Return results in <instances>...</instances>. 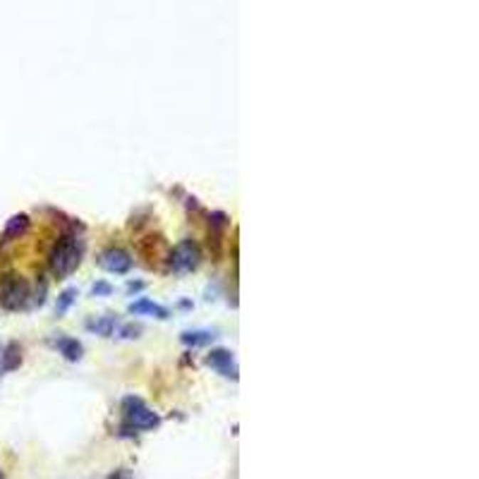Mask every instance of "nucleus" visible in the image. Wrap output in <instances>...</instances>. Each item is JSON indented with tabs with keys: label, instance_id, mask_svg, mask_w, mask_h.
Wrapping results in <instances>:
<instances>
[{
	"label": "nucleus",
	"instance_id": "1",
	"mask_svg": "<svg viewBox=\"0 0 479 479\" xmlns=\"http://www.w3.org/2000/svg\"><path fill=\"white\" fill-rule=\"evenodd\" d=\"M80 259H82V252L80 247H77L75 238H63L58 240V245L53 247V252H51V271H53V275H58V278H68V275L80 266Z\"/></svg>",
	"mask_w": 479,
	"mask_h": 479
},
{
	"label": "nucleus",
	"instance_id": "2",
	"mask_svg": "<svg viewBox=\"0 0 479 479\" xmlns=\"http://www.w3.org/2000/svg\"><path fill=\"white\" fill-rule=\"evenodd\" d=\"M29 283L19 275H5L0 280V307L10 312L24 310L29 302Z\"/></svg>",
	"mask_w": 479,
	"mask_h": 479
},
{
	"label": "nucleus",
	"instance_id": "3",
	"mask_svg": "<svg viewBox=\"0 0 479 479\" xmlns=\"http://www.w3.org/2000/svg\"><path fill=\"white\" fill-rule=\"evenodd\" d=\"M122 412H125L127 422L132 424L135 429H154V426L159 424V415H156V412H151L140 398H125Z\"/></svg>",
	"mask_w": 479,
	"mask_h": 479
},
{
	"label": "nucleus",
	"instance_id": "4",
	"mask_svg": "<svg viewBox=\"0 0 479 479\" xmlns=\"http://www.w3.org/2000/svg\"><path fill=\"white\" fill-rule=\"evenodd\" d=\"M199 261H201V252H199V247H196V242L182 240L180 245L173 249L170 266H173V271H178V273H189L199 266Z\"/></svg>",
	"mask_w": 479,
	"mask_h": 479
},
{
	"label": "nucleus",
	"instance_id": "5",
	"mask_svg": "<svg viewBox=\"0 0 479 479\" xmlns=\"http://www.w3.org/2000/svg\"><path fill=\"white\" fill-rule=\"evenodd\" d=\"M98 264L110 273H127L130 266H132V257H130V254L120 247H110V249H103L101 252Z\"/></svg>",
	"mask_w": 479,
	"mask_h": 479
},
{
	"label": "nucleus",
	"instance_id": "6",
	"mask_svg": "<svg viewBox=\"0 0 479 479\" xmlns=\"http://www.w3.org/2000/svg\"><path fill=\"white\" fill-rule=\"evenodd\" d=\"M29 228V219L27 216H12L8 221V226H5V233H3V242H10V240H17L19 235H24Z\"/></svg>",
	"mask_w": 479,
	"mask_h": 479
},
{
	"label": "nucleus",
	"instance_id": "7",
	"mask_svg": "<svg viewBox=\"0 0 479 479\" xmlns=\"http://www.w3.org/2000/svg\"><path fill=\"white\" fill-rule=\"evenodd\" d=\"M130 312H132V314H154L156 319H168L166 307L156 305V302H151L147 298L140 300V302H135V305H130Z\"/></svg>",
	"mask_w": 479,
	"mask_h": 479
},
{
	"label": "nucleus",
	"instance_id": "8",
	"mask_svg": "<svg viewBox=\"0 0 479 479\" xmlns=\"http://www.w3.org/2000/svg\"><path fill=\"white\" fill-rule=\"evenodd\" d=\"M58 350H60L65 359H70V362H77V359L82 357V345L77 343L75 338H60L58 340Z\"/></svg>",
	"mask_w": 479,
	"mask_h": 479
},
{
	"label": "nucleus",
	"instance_id": "9",
	"mask_svg": "<svg viewBox=\"0 0 479 479\" xmlns=\"http://www.w3.org/2000/svg\"><path fill=\"white\" fill-rule=\"evenodd\" d=\"M209 364L216 367V369L223 372L228 377V372H231V364H233V355L228 350H214L211 355H209Z\"/></svg>",
	"mask_w": 479,
	"mask_h": 479
},
{
	"label": "nucleus",
	"instance_id": "10",
	"mask_svg": "<svg viewBox=\"0 0 479 479\" xmlns=\"http://www.w3.org/2000/svg\"><path fill=\"white\" fill-rule=\"evenodd\" d=\"M115 324H117V319L115 317H103V319H96L94 324H89V329L91 331H96L98 336H113V331H115Z\"/></svg>",
	"mask_w": 479,
	"mask_h": 479
},
{
	"label": "nucleus",
	"instance_id": "11",
	"mask_svg": "<svg viewBox=\"0 0 479 479\" xmlns=\"http://www.w3.org/2000/svg\"><path fill=\"white\" fill-rule=\"evenodd\" d=\"M75 298H77V290H75V288H68V290H63V293H60V298H58L56 312H58V314H65V312L70 310L72 302H75Z\"/></svg>",
	"mask_w": 479,
	"mask_h": 479
},
{
	"label": "nucleus",
	"instance_id": "12",
	"mask_svg": "<svg viewBox=\"0 0 479 479\" xmlns=\"http://www.w3.org/2000/svg\"><path fill=\"white\" fill-rule=\"evenodd\" d=\"M22 362V357H19V347L17 345H10L8 350H5V362H3V369H15Z\"/></svg>",
	"mask_w": 479,
	"mask_h": 479
},
{
	"label": "nucleus",
	"instance_id": "13",
	"mask_svg": "<svg viewBox=\"0 0 479 479\" xmlns=\"http://www.w3.org/2000/svg\"><path fill=\"white\" fill-rule=\"evenodd\" d=\"M211 338L214 336L206 331H194V333H185V336H182V340H185L187 345H206Z\"/></svg>",
	"mask_w": 479,
	"mask_h": 479
},
{
	"label": "nucleus",
	"instance_id": "14",
	"mask_svg": "<svg viewBox=\"0 0 479 479\" xmlns=\"http://www.w3.org/2000/svg\"><path fill=\"white\" fill-rule=\"evenodd\" d=\"M137 333H140V329L137 326H125V329L120 331L122 338H137Z\"/></svg>",
	"mask_w": 479,
	"mask_h": 479
},
{
	"label": "nucleus",
	"instance_id": "15",
	"mask_svg": "<svg viewBox=\"0 0 479 479\" xmlns=\"http://www.w3.org/2000/svg\"><path fill=\"white\" fill-rule=\"evenodd\" d=\"M110 290H113V288H110L108 283H96L94 285V295H110Z\"/></svg>",
	"mask_w": 479,
	"mask_h": 479
},
{
	"label": "nucleus",
	"instance_id": "16",
	"mask_svg": "<svg viewBox=\"0 0 479 479\" xmlns=\"http://www.w3.org/2000/svg\"><path fill=\"white\" fill-rule=\"evenodd\" d=\"M142 288H144V283H130V285H127V290H130V293H137V290H142Z\"/></svg>",
	"mask_w": 479,
	"mask_h": 479
}]
</instances>
